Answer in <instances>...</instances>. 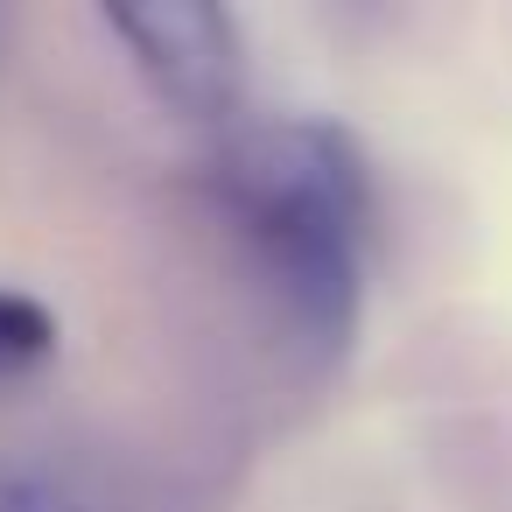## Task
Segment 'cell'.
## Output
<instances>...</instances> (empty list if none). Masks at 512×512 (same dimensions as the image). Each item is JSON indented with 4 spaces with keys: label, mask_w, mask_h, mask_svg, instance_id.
Here are the masks:
<instances>
[{
    "label": "cell",
    "mask_w": 512,
    "mask_h": 512,
    "mask_svg": "<svg viewBox=\"0 0 512 512\" xmlns=\"http://www.w3.org/2000/svg\"><path fill=\"white\" fill-rule=\"evenodd\" d=\"M50 358H57V316L22 288H0V386L29 379Z\"/></svg>",
    "instance_id": "277c9868"
},
{
    "label": "cell",
    "mask_w": 512,
    "mask_h": 512,
    "mask_svg": "<svg viewBox=\"0 0 512 512\" xmlns=\"http://www.w3.org/2000/svg\"><path fill=\"white\" fill-rule=\"evenodd\" d=\"M106 36L127 50L141 85L204 127H225L246 99V43L232 8L211 0H148V8H106Z\"/></svg>",
    "instance_id": "7a4b0ae2"
},
{
    "label": "cell",
    "mask_w": 512,
    "mask_h": 512,
    "mask_svg": "<svg viewBox=\"0 0 512 512\" xmlns=\"http://www.w3.org/2000/svg\"><path fill=\"white\" fill-rule=\"evenodd\" d=\"M0 512H155V505L106 463L64 449H15L0 456Z\"/></svg>",
    "instance_id": "3957f363"
},
{
    "label": "cell",
    "mask_w": 512,
    "mask_h": 512,
    "mask_svg": "<svg viewBox=\"0 0 512 512\" xmlns=\"http://www.w3.org/2000/svg\"><path fill=\"white\" fill-rule=\"evenodd\" d=\"M218 204L274 281L302 344L337 358L365 302V155L330 120H260L218 148Z\"/></svg>",
    "instance_id": "6da1fadb"
}]
</instances>
